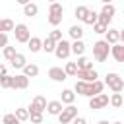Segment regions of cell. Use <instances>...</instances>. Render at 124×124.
Masks as SVG:
<instances>
[{
	"instance_id": "1",
	"label": "cell",
	"mask_w": 124,
	"mask_h": 124,
	"mask_svg": "<svg viewBox=\"0 0 124 124\" xmlns=\"http://www.w3.org/2000/svg\"><path fill=\"white\" fill-rule=\"evenodd\" d=\"M110 54V45L107 41H95L93 43V56L97 62H105Z\"/></svg>"
},
{
	"instance_id": "2",
	"label": "cell",
	"mask_w": 124,
	"mask_h": 124,
	"mask_svg": "<svg viewBox=\"0 0 124 124\" xmlns=\"http://www.w3.org/2000/svg\"><path fill=\"white\" fill-rule=\"evenodd\" d=\"M105 83L108 85V89H110L112 93H120V91L124 89V79H122L116 72H108L107 78H105Z\"/></svg>"
},
{
	"instance_id": "3",
	"label": "cell",
	"mask_w": 124,
	"mask_h": 124,
	"mask_svg": "<svg viewBox=\"0 0 124 124\" xmlns=\"http://www.w3.org/2000/svg\"><path fill=\"white\" fill-rule=\"evenodd\" d=\"M14 35H16V41L17 43H27L31 39V33H29V27L25 23H17L14 25Z\"/></svg>"
},
{
	"instance_id": "4",
	"label": "cell",
	"mask_w": 124,
	"mask_h": 124,
	"mask_svg": "<svg viewBox=\"0 0 124 124\" xmlns=\"http://www.w3.org/2000/svg\"><path fill=\"white\" fill-rule=\"evenodd\" d=\"M105 107H108V95L107 93H99V95L89 99V108L91 110H99V108H105Z\"/></svg>"
},
{
	"instance_id": "5",
	"label": "cell",
	"mask_w": 124,
	"mask_h": 124,
	"mask_svg": "<svg viewBox=\"0 0 124 124\" xmlns=\"http://www.w3.org/2000/svg\"><path fill=\"white\" fill-rule=\"evenodd\" d=\"M76 116H78V108H76L74 105H68V107H64L62 112L58 114V120H60V124H70Z\"/></svg>"
},
{
	"instance_id": "6",
	"label": "cell",
	"mask_w": 124,
	"mask_h": 124,
	"mask_svg": "<svg viewBox=\"0 0 124 124\" xmlns=\"http://www.w3.org/2000/svg\"><path fill=\"white\" fill-rule=\"evenodd\" d=\"M54 54H56V58H60V60L68 58V56L72 54V52H70V43H68L66 39L58 41V43H56V46H54Z\"/></svg>"
},
{
	"instance_id": "7",
	"label": "cell",
	"mask_w": 124,
	"mask_h": 124,
	"mask_svg": "<svg viewBox=\"0 0 124 124\" xmlns=\"http://www.w3.org/2000/svg\"><path fill=\"white\" fill-rule=\"evenodd\" d=\"M76 78H79L81 81H87V83H91V81H97V78H99V74H97V70H78L76 72Z\"/></svg>"
},
{
	"instance_id": "8",
	"label": "cell",
	"mask_w": 124,
	"mask_h": 124,
	"mask_svg": "<svg viewBox=\"0 0 124 124\" xmlns=\"http://www.w3.org/2000/svg\"><path fill=\"white\" fill-rule=\"evenodd\" d=\"M46 108V99L43 97V95H37L33 101H31V107L27 108L29 112H43Z\"/></svg>"
},
{
	"instance_id": "9",
	"label": "cell",
	"mask_w": 124,
	"mask_h": 124,
	"mask_svg": "<svg viewBox=\"0 0 124 124\" xmlns=\"http://www.w3.org/2000/svg\"><path fill=\"white\" fill-rule=\"evenodd\" d=\"M29 85V78H25L23 74L12 76V89H27Z\"/></svg>"
},
{
	"instance_id": "10",
	"label": "cell",
	"mask_w": 124,
	"mask_h": 124,
	"mask_svg": "<svg viewBox=\"0 0 124 124\" xmlns=\"http://www.w3.org/2000/svg\"><path fill=\"white\" fill-rule=\"evenodd\" d=\"M48 78H50L52 81H64L68 76H66V72H64L62 68H58V66H52V68L48 70Z\"/></svg>"
},
{
	"instance_id": "11",
	"label": "cell",
	"mask_w": 124,
	"mask_h": 124,
	"mask_svg": "<svg viewBox=\"0 0 124 124\" xmlns=\"http://www.w3.org/2000/svg\"><path fill=\"white\" fill-rule=\"evenodd\" d=\"M110 54L116 62H124V45H120V43L110 45Z\"/></svg>"
},
{
	"instance_id": "12",
	"label": "cell",
	"mask_w": 124,
	"mask_h": 124,
	"mask_svg": "<svg viewBox=\"0 0 124 124\" xmlns=\"http://www.w3.org/2000/svg\"><path fill=\"white\" fill-rule=\"evenodd\" d=\"M62 108H64V107H62V103H60V101H48L45 110H46L48 114H52V116H58V114L62 112Z\"/></svg>"
},
{
	"instance_id": "13",
	"label": "cell",
	"mask_w": 124,
	"mask_h": 124,
	"mask_svg": "<svg viewBox=\"0 0 124 124\" xmlns=\"http://www.w3.org/2000/svg\"><path fill=\"white\" fill-rule=\"evenodd\" d=\"M105 41H107L108 45H116V43L120 41V29H107Z\"/></svg>"
},
{
	"instance_id": "14",
	"label": "cell",
	"mask_w": 124,
	"mask_h": 124,
	"mask_svg": "<svg viewBox=\"0 0 124 124\" xmlns=\"http://www.w3.org/2000/svg\"><path fill=\"white\" fill-rule=\"evenodd\" d=\"M70 52H74L76 56H83V52H85V43H83L81 39L70 43Z\"/></svg>"
},
{
	"instance_id": "15",
	"label": "cell",
	"mask_w": 124,
	"mask_h": 124,
	"mask_svg": "<svg viewBox=\"0 0 124 124\" xmlns=\"http://www.w3.org/2000/svg\"><path fill=\"white\" fill-rule=\"evenodd\" d=\"M103 87H105V83L103 81H91L89 83V93H87V97H95V95H99V93H103Z\"/></svg>"
},
{
	"instance_id": "16",
	"label": "cell",
	"mask_w": 124,
	"mask_h": 124,
	"mask_svg": "<svg viewBox=\"0 0 124 124\" xmlns=\"http://www.w3.org/2000/svg\"><path fill=\"white\" fill-rule=\"evenodd\" d=\"M10 64H12L14 68H19V70H23V66L27 64V58H25L21 52H16V56L10 60Z\"/></svg>"
},
{
	"instance_id": "17",
	"label": "cell",
	"mask_w": 124,
	"mask_h": 124,
	"mask_svg": "<svg viewBox=\"0 0 124 124\" xmlns=\"http://www.w3.org/2000/svg\"><path fill=\"white\" fill-rule=\"evenodd\" d=\"M23 76H25V78H35V76H39V66H35V64H25V66H23Z\"/></svg>"
},
{
	"instance_id": "18",
	"label": "cell",
	"mask_w": 124,
	"mask_h": 124,
	"mask_svg": "<svg viewBox=\"0 0 124 124\" xmlns=\"http://www.w3.org/2000/svg\"><path fill=\"white\" fill-rule=\"evenodd\" d=\"M76 93H78V95H83V97H87V93H89V83H87V81H81V79H78V81H76Z\"/></svg>"
},
{
	"instance_id": "19",
	"label": "cell",
	"mask_w": 124,
	"mask_h": 124,
	"mask_svg": "<svg viewBox=\"0 0 124 124\" xmlns=\"http://www.w3.org/2000/svg\"><path fill=\"white\" fill-rule=\"evenodd\" d=\"M23 14H25L27 17H33V16H37V14H39V6H37V4H33V2H29V4H25V6H23Z\"/></svg>"
},
{
	"instance_id": "20",
	"label": "cell",
	"mask_w": 124,
	"mask_h": 124,
	"mask_svg": "<svg viewBox=\"0 0 124 124\" xmlns=\"http://www.w3.org/2000/svg\"><path fill=\"white\" fill-rule=\"evenodd\" d=\"M41 43H43V41H41L39 37H31V39L27 41V48H29L31 52H39V50H41Z\"/></svg>"
},
{
	"instance_id": "21",
	"label": "cell",
	"mask_w": 124,
	"mask_h": 124,
	"mask_svg": "<svg viewBox=\"0 0 124 124\" xmlns=\"http://www.w3.org/2000/svg\"><path fill=\"white\" fill-rule=\"evenodd\" d=\"M68 33H70V37H72L74 41H79V39L83 37V29H81L79 25H72V27L68 29Z\"/></svg>"
},
{
	"instance_id": "22",
	"label": "cell",
	"mask_w": 124,
	"mask_h": 124,
	"mask_svg": "<svg viewBox=\"0 0 124 124\" xmlns=\"http://www.w3.org/2000/svg\"><path fill=\"white\" fill-rule=\"evenodd\" d=\"M76 66H78V70H91V68H93L91 60H89V58H85V56H79V58H78V62H76Z\"/></svg>"
},
{
	"instance_id": "23",
	"label": "cell",
	"mask_w": 124,
	"mask_h": 124,
	"mask_svg": "<svg viewBox=\"0 0 124 124\" xmlns=\"http://www.w3.org/2000/svg\"><path fill=\"white\" fill-rule=\"evenodd\" d=\"M74 99H76V93H74L72 89H64V91H62V101H60V103L74 105Z\"/></svg>"
},
{
	"instance_id": "24",
	"label": "cell",
	"mask_w": 124,
	"mask_h": 124,
	"mask_svg": "<svg viewBox=\"0 0 124 124\" xmlns=\"http://www.w3.org/2000/svg\"><path fill=\"white\" fill-rule=\"evenodd\" d=\"M54 46H56V43L52 39H48V37L41 43V50H45V52H54Z\"/></svg>"
},
{
	"instance_id": "25",
	"label": "cell",
	"mask_w": 124,
	"mask_h": 124,
	"mask_svg": "<svg viewBox=\"0 0 124 124\" xmlns=\"http://www.w3.org/2000/svg\"><path fill=\"white\" fill-rule=\"evenodd\" d=\"M108 103H110L114 108H120V107H122V93H112V97L108 99Z\"/></svg>"
},
{
	"instance_id": "26",
	"label": "cell",
	"mask_w": 124,
	"mask_h": 124,
	"mask_svg": "<svg viewBox=\"0 0 124 124\" xmlns=\"http://www.w3.org/2000/svg\"><path fill=\"white\" fill-rule=\"evenodd\" d=\"M48 14H56V16H62L64 14V6L58 4V2H52L50 8H48Z\"/></svg>"
},
{
	"instance_id": "27",
	"label": "cell",
	"mask_w": 124,
	"mask_h": 124,
	"mask_svg": "<svg viewBox=\"0 0 124 124\" xmlns=\"http://www.w3.org/2000/svg\"><path fill=\"white\" fill-rule=\"evenodd\" d=\"M14 116H16L19 122H23V120H27V118H29V110H27V108H16Z\"/></svg>"
},
{
	"instance_id": "28",
	"label": "cell",
	"mask_w": 124,
	"mask_h": 124,
	"mask_svg": "<svg viewBox=\"0 0 124 124\" xmlns=\"http://www.w3.org/2000/svg\"><path fill=\"white\" fill-rule=\"evenodd\" d=\"M0 89H12V76H2L0 78Z\"/></svg>"
},
{
	"instance_id": "29",
	"label": "cell",
	"mask_w": 124,
	"mask_h": 124,
	"mask_svg": "<svg viewBox=\"0 0 124 124\" xmlns=\"http://www.w3.org/2000/svg\"><path fill=\"white\" fill-rule=\"evenodd\" d=\"M83 23H87V25H93V23H97V12H87V16L83 17Z\"/></svg>"
},
{
	"instance_id": "30",
	"label": "cell",
	"mask_w": 124,
	"mask_h": 124,
	"mask_svg": "<svg viewBox=\"0 0 124 124\" xmlns=\"http://www.w3.org/2000/svg\"><path fill=\"white\" fill-rule=\"evenodd\" d=\"M87 12H89V8H87V6H78V8H76V17L83 21V17L87 16Z\"/></svg>"
},
{
	"instance_id": "31",
	"label": "cell",
	"mask_w": 124,
	"mask_h": 124,
	"mask_svg": "<svg viewBox=\"0 0 124 124\" xmlns=\"http://www.w3.org/2000/svg\"><path fill=\"white\" fill-rule=\"evenodd\" d=\"M48 23L52 25V27H56V25H60L62 23V16H56V14H48Z\"/></svg>"
},
{
	"instance_id": "32",
	"label": "cell",
	"mask_w": 124,
	"mask_h": 124,
	"mask_svg": "<svg viewBox=\"0 0 124 124\" xmlns=\"http://www.w3.org/2000/svg\"><path fill=\"white\" fill-rule=\"evenodd\" d=\"M2 54H4L6 60H12V58L16 56V48H14V46H4V48H2Z\"/></svg>"
},
{
	"instance_id": "33",
	"label": "cell",
	"mask_w": 124,
	"mask_h": 124,
	"mask_svg": "<svg viewBox=\"0 0 124 124\" xmlns=\"http://www.w3.org/2000/svg\"><path fill=\"white\" fill-rule=\"evenodd\" d=\"M27 120H31V124H41L43 122V112H29Z\"/></svg>"
},
{
	"instance_id": "34",
	"label": "cell",
	"mask_w": 124,
	"mask_h": 124,
	"mask_svg": "<svg viewBox=\"0 0 124 124\" xmlns=\"http://www.w3.org/2000/svg\"><path fill=\"white\" fill-rule=\"evenodd\" d=\"M101 14H107L108 17H112V16L116 14V8H114L112 4H105V6H103V10H101Z\"/></svg>"
},
{
	"instance_id": "35",
	"label": "cell",
	"mask_w": 124,
	"mask_h": 124,
	"mask_svg": "<svg viewBox=\"0 0 124 124\" xmlns=\"http://www.w3.org/2000/svg\"><path fill=\"white\" fill-rule=\"evenodd\" d=\"M64 72H66V76H76V72H78L76 62H68V64H66V68H64Z\"/></svg>"
},
{
	"instance_id": "36",
	"label": "cell",
	"mask_w": 124,
	"mask_h": 124,
	"mask_svg": "<svg viewBox=\"0 0 124 124\" xmlns=\"http://www.w3.org/2000/svg\"><path fill=\"white\" fill-rule=\"evenodd\" d=\"M107 29H108V27H107V25H103V23H99V21H97V23H93V33H97V35L107 33Z\"/></svg>"
},
{
	"instance_id": "37",
	"label": "cell",
	"mask_w": 124,
	"mask_h": 124,
	"mask_svg": "<svg viewBox=\"0 0 124 124\" xmlns=\"http://www.w3.org/2000/svg\"><path fill=\"white\" fill-rule=\"evenodd\" d=\"M48 39H52L54 43H58V41H62L64 37H62V31H58V29H52V31L48 33Z\"/></svg>"
},
{
	"instance_id": "38",
	"label": "cell",
	"mask_w": 124,
	"mask_h": 124,
	"mask_svg": "<svg viewBox=\"0 0 124 124\" xmlns=\"http://www.w3.org/2000/svg\"><path fill=\"white\" fill-rule=\"evenodd\" d=\"M6 31H14V21L12 19H2V33Z\"/></svg>"
},
{
	"instance_id": "39",
	"label": "cell",
	"mask_w": 124,
	"mask_h": 124,
	"mask_svg": "<svg viewBox=\"0 0 124 124\" xmlns=\"http://www.w3.org/2000/svg\"><path fill=\"white\" fill-rule=\"evenodd\" d=\"M4 124H19V120L14 116V114H4V120H2Z\"/></svg>"
},
{
	"instance_id": "40",
	"label": "cell",
	"mask_w": 124,
	"mask_h": 124,
	"mask_svg": "<svg viewBox=\"0 0 124 124\" xmlns=\"http://www.w3.org/2000/svg\"><path fill=\"white\" fill-rule=\"evenodd\" d=\"M8 46V35L6 33H0V48Z\"/></svg>"
},
{
	"instance_id": "41",
	"label": "cell",
	"mask_w": 124,
	"mask_h": 124,
	"mask_svg": "<svg viewBox=\"0 0 124 124\" xmlns=\"http://www.w3.org/2000/svg\"><path fill=\"white\" fill-rule=\"evenodd\" d=\"M72 122H74V124H87V120H85L83 116H76V118H74Z\"/></svg>"
},
{
	"instance_id": "42",
	"label": "cell",
	"mask_w": 124,
	"mask_h": 124,
	"mask_svg": "<svg viewBox=\"0 0 124 124\" xmlns=\"http://www.w3.org/2000/svg\"><path fill=\"white\" fill-rule=\"evenodd\" d=\"M6 74H8V68H6V64H2V62H0V78H2V76H6Z\"/></svg>"
},
{
	"instance_id": "43",
	"label": "cell",
	"mask_w": 124,
	"mask_h": 124,
	"mask_svg": "<svg viewBox=\"0 0 124 124\" xmlns=\"http://www.w3.org/2000/svg\"><path fill=\"white\" fill-rule=\"evenodd\" d=\"M16 2H17V4H21V6H25V4H29L31 0H16Z\"/></svg>"
},
{
	"instance_id": "44",
	"label": "cell",
	"mask_w": 124,
	"mask_h": 124,
	"mask_svg": "<svg viewBox=\"0 0 124 124\" xmlns=\"http://www.w3.org/2000/svg\"><path fill=\"white\" fill-rule=\"evenodd\" d=\"M99 124H108V120H101V122H99Z\"/></svg>"
},
{
	"instance_id": "45",
	"label": "cell",
	"mask_w": 124,
	"mask_h": 124,
	"mask_svg": "<svg viewBox=\"0 0 124 124\" xmlns=\"http://www.w3.org/2000/svg\"><path fill=\"white\" fill-rule=\"evenodd\" d=\"M101 2H103V4H110V0H101Z\"/></svg>"
},
{
	"instance_id": "46",
	"label": "cell",
	"mask_w": 124,
	"mask_h": 124,
	"mask_svg": "<svg viewBox=\"0 0 124 124\" xmlns=\"http://www.w3.org/2000/svg\"><path fill=\"white\" fill-rule=\"evenodd\" d=\"M0 33H2V19H0Z\"/></svg>"
},
{
	"instance_id": "47",
	"label": "cell",
	"mask_w": 124,
	"mask_h": 124,
	"mask_svg": "<svg viewBox=\"0 0 124 124\" xmlns=\"http://www.w3.org/2000/svg\"><path fill=\"white\" fill-rule=\"evenodd\" d=\"M48 2H50V4H52V2H56V0H48Z\"/></svg>"
},
{
	"instance_id": "48",
	"label": "cell",
	"mask_w": 124,
	"mask_h": 124,
	"mask_svg": "<svg viewBox=\"0 0 124 124\" xmlns=\"http://www.w3.org/2000/svg\"><path fill=\"white\" fill-rule=\"evenodd\" d=\"M112 124H120V122H112Z\"/></svg>"
}]
</instances>
